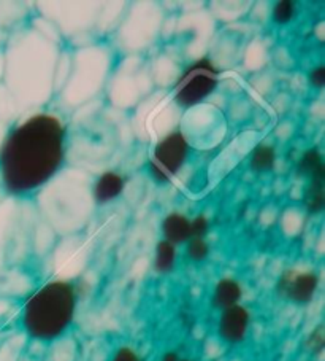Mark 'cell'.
I'll return each instance as SVG.
<instances>
[{"label": "cell", "mask_w": 325, "mask_h": 361, "mask_svg": "<svg viewBox=\"0 0 325 361\" xmlns=\"http://www.w3.org/2000/svg\"><path fill=\"white\" fill-rule=\"evenodd\" d=\"M68 133L64 120L39 110L11 124L0 145V178L8 197L30 201L64 171Z\"/></svg>", "instance_id": "1"}, {"label": "cell", "mask_w": 325, "mask_h": 361, "mask_svg": "<svg viewBox=\"0 0 325 361\" xmlns=\"http://www.w3.org/2000/svg\"><path fill=\"white\" fill-rule=\"evenodd\" d=\"M59 48L40 30H16L4 45L5 73L2 83L15 99L20 115L40 107L54 91Z\"/></svg>", "instance_id": "2"}, {"label": "cell", "mask_w": 325, "mask_h": 361, "mask_svg": "<svg viewBox=\"0 0 325 361\" xmlns=\"http://www.w3.org/2000/svg\"><path fill=\"white\" fill-rule=\"evenodd\" d=\"M78 306L79 288L73 280H48L30 291L18 309L21 333L40 344L59 341L77 320Z\"/></svg>", "instance_id": "3"}, {"label": "cell", "mask_w": 325, "mask_h": 361, "mask_svg": "<svg viewBox=\"0 0 325 361\" xmlns=\"http://www.w3.org/2000/svg\"><path fill=\"white\" fill-rule=\"evenodd\" d=\"M37 197L40 199L37 205L40 219L58 229L79 228L96 207L91 197V182L83 177V172L62 171Z\"/></svg>", "instance_id": "4"}, {"label": "cell", "mask_w": 325, "mask_h": 361, "mask_svg": "<svg viewBox=\"0 0 325 361\" xmlns=\"http://www.w3.org/2000/svg\"><path fill=\"white\" fill-rule=\"evenodd\" d=\"M39 212L23 199L7 197L0 204V295L10 288L11 261L27 240Z\"/></svg>", "instance_id": "5"}, {"label": "cell", "mask_w": 325, "mask_h": 361, "mask_svg": "<svg viewBox=\"0 0 325 361\" xmlns=\"http://www.w3.org/2000/svg\"><path fill=\"white\" fill-rule=\"evenodd\" d=\"M221 71L211 58L189 62L173 83V102L183 110H192L215 94L219 86Z\"/></svg>", "instance_id": "6"}, {"label": "cell", "mask_w": 325, "mask_h": 361, "mask_svg": "<svg viewBox=\"0 0 325 361\" xmlns=\"http://www.w3.org/2000/svg\"><path fill=\"white\" fill-rule=\"evenodd\" d=\"M106 68H108V58L100 48H84L75 54V58L70 59L64 82L68 101L83 102L86 99H91L102 86Z\"/></svg>", "instance_id": "7"}, {"label": "cell", "mask_w": 325, "mask_h": 361, "mask_svg": "<svg viewBox=\"0 0 325 361\" xmlns=\"http://www.w3.org/2000/svg\"><path fill=\"white\" fill-rule=\"evenodd\" d=\"M189 137L181 129H172L155 142L148 159V173L154 183L167 185L184 169L191 158Z\"/></svg>", "instance_id": "8"}, {"label": "cell", "mask_w": 325, "mask_h": 361, "mask_svg": "<svg viewBox=\"0 0 325 361\" xmlns=\"http://www.w3.org/2000/svg\"><path fill=\"white\" fill-rule=\"evenodd\" d=\"M319 288H321L319 272L314 269H298V267H289L283 271L274 285V291L281 300L298 307L308 306L314 301Z\"/></svg>", "instance_id": "9"}, {"label": "cell", "mask_w": 325, "mask_h": 361, "mask_svg": "<svg viewBox=\"0 0 325 361\" xmlns=\"http://www.w3.org/2000/svg\"><path fill=\"white\" fill-rule=\"evenodd\" d=\"M251 310L246 306L238 304V306L229 307L219 312V317H217V338L227 345H240L246 341L249 329H251Z\"/></svg>", "instance_id": "10"}, {"label": "cell", "mask_w": 325, "mask_h": 361, "mask_svg": "<svg viewBox=\"0 0 325 361\" xmlns=\"http://www.w3.org/2000/svg\"><path fill=\"white\" fill-rule=\"evenodd\" d=\"M126 190V178L116 171H103L91 182V197L96 207L117 201Z\"/></svg>", "instance_id": "11"}, {"label": "cell", "mask_w": 325, "mask_h": 361, "mask_svg": "<svg viewBox=\"0 0 325 361\" xmlns=\"http://www.w3.org/2000/svg\"><path fill=\"white\" fill-rule=\"evenodd\" d=\"M243 296H245V288L238 279L230 276L221 277L212 286L210 304L217 312H222V310L241 304Z\"/></svg>", "instance_id": "12"}, {"label": "cell", "mask_w": 325, "mask_h": 361, "mask_svg": "<svg viewBox=\"0 0 325 361\" xmlns=\"http://www.w3.org/2000/svg\"><path fill=\"white\" fill-rule=\"evenodd\" d=\"M160 234L174 247L184 245L191 239V219L181 212H168L160 221Z\"/></svg>", "instance_id": "13"}, {"label": "cell", "mask_w": 325, "mask_h": 361, "mask_svg": "<svg viewBox=\"0 0 325 361\" xmlns=\"http://www.w3.org/2000/svg\"><path fill=\"white\" fill-rule=\"evenodd\" d=\"M303 204L310 215H321L325 209V172L308 178L303 192Z\"/></svg>", "instance_id": "14"}, {"label": "cell", "mask_w": 325, "mask_h": 361, "mask_svg": "<svg viewBox=\"0 0 325 361\" xmlns=\"http://www.w3.org/2000/svg\"><path fill=\"white\" fill-rule=\"evenodd\" d=\"M178 266V247H174L170 242L164 239L158 240L154 247L153 267L154 272L159 276H170L177 271Z\"/></svg>", "instance_id": "15"}, {"label": "cell", "mask_w": 325, "mask_h": 361, "mask_svg": "<svg viewBox=\"0 0 325 361\" xmlns=\"http://www.w3.org/2000/svg\"><path fill=\"white\" fill-rule=\"evenodd\" d=\"M278 161L276 148L268 143H259L249 157V169L254 173H268L274 169Z\"/></svg>", "instance_id": "16"}, {"label": "cell", "mask_w": 325, "mask_h": 361, "mask_svg": "<svg viewBox=\"0 0 325 361\" xmlns=\"http://www.w3.org/2000/svg\"><path fill=\"white\" fill-rule=\"evenodd\" d=\"M297 176L303 178H311L319 173L325 172L322 152L317 147H311L302 153V157L297 161Z\"/></svg>", "instance_id": "17"}, {"label": "cell", "mask_w": 325, "mask_h": 361, "mask_svg": "<svg viewBox=\"0 0 325 361\" xmlns=\"http://www.w3.org/2000/svg\"><path fill=\"white\" fill-rule=\"evenodd\" d=\"M11 317L8 302L0 298V361H7L11 347V338L13 334L10 333Z\"/></svg>", "instance_id": "18"}, {"label": "cell", "mask_w": 325, "mask_h": 361, "mask_svg": "<svg viewBox=\"0 0 325 361\" xmlns=\"http://www.w3.org/2000/svg\"><path fill=\"white\" fill-rule=\"evenodd\" d=\"M20 120V110L4 83H0V121L11 126Z\"/></svg>", "instance_id": "19"}, {"label": "cell", "mask_w": 325, "mask_h": 361, "mask_svg": "<svg viewBox=\"0 0 325 361\" xmlns=\"http://www.w3.org/2000/svg\"><path fill=\"white\" fill-rule=\"evenodd\" d=\"M186 247V258L191 261L193 264H202L206 259L210 258L211 253V247L206 239H200V238H191L189 240L184 244Z\"/></svg>", "instance_id": "20"}, {"label": "cell", "mask_w": 325, "mask_h": 361, "mask_svg": "<svg viewBox=\"0 0 325 361\" xmlns=\"http://www.w3.org/2000/svg\"><path fill=\"white\" fill-rule=\"evenodd\" d=\"M297 15V5L292 0H279L272 7V21L276 26H287Z\"/></svg>", "instance_id": "21"}, {"label": "cell", "mask_w": 325, "mask_h": 361, "mask_svg": "<svg viewBox=\"0 0 325 361\" xmlns=\"http://www.w3.org/2000/svg\"><path fill=\"white\" fill-rule=\"evenodd\" d=\"M306 348L314 357H321L325 348V329L324 325H317L306 338Z\"/></svg>", "instance_id": "22"}, {"label": "cell", "mask_w": 325, "mask_h": 361, "mask_svg": "<svg viewBox=\"0 0 325 361\" xmlns=\"http://www.w3.org/2000/svg\"><path fill=\"white\" fill-rule=\"evenodd\" d=\"M210 219L203 214L196 215L191 219V238H200L206 239L210 233Z\"/></svg>", "instance_id": "23"}, {"label": "cell", "mask_w": 325, "mask_h": 361, "mask_svg": "<svg viewBox=\"0 0 325 361\" xmlns=\"http://www.w3.org/2000/svg\"><path fill=\"white\" fill-rule=\"evenodd\" d=\"M110 361H143V357L134 347L120 345L111 355Z\"/></svg>", "instance_id": "24"}, {"label": "cell", "mask_w": 325, "mask_h": 361, "mask_svg": "<svg viewBox=\"0 0 325 361\" xmlns=\"http://www.w3.org/2000/svg\"><path fill=\"white\" fill-rule=\"evenodd\" d=\"M308 83H310L311 88H314L317 91L324 90V86H325V67H324V64H317L312 68H310Z\"/></svg>", "instance_id": "25"}, {"label": "cell", "mask_w": 325, "mask_h": 361, "mask_svg": "<svg viewBox=\"0 0 325 361\" xmlns=\"http://www.w3.org/2000/svg\"><path fill=\"white\" fill-rule=\"evenodd\" d=\"M179 353L177 350H167L164 355H162L159 361H178Z\"/></svg>", "instance_id": "26"}, {"label": "cell", "mask_w": 325, "mask_h": 361, "mask_svg": "<svg viewBox=\"0 0 325 361\" xmlns=\"http://www.w3.org/2000/svg\"><path fill=\"white\" fill-rule=\"evenodd\" d=\"M4 73H5V56H4V47L0 48V83L4 80Z\"/></svg>", "instance_id": "27"}, {"label": "cell", "mask_w": 325, "mask_h": 361, "mask_svg": "<svg viewBox=\"0 0 325 361\" xmlns=\"http://www.w3.org/2000/svg\"><path fill=\"white\" fill-rule=\"evenodd\" d=\"M10 126H7L4 121H0V145H2V142L5 139V135H7Z\"/></svg>", "instance_id": "28"}, {"label": "cell", "mask_w": 325, "mask_h": 361, "mask_svg": "<svg viewBox=\"0 0 325 361\" xmlns=\"http://www.w3.org/2000/svg\"><path fill=\"white\" fill-rule=\"evenodd\" d=\"M8 196H7V192H5V190H4V185H2V178H0V204H2L5 199H7Z\"/></svg>", "instance_id": "29"}, {"label": "cell", "mask_w": 325, "mask_h": 361, "mask_svg": "<svg viewBox=\"0 0 325 361\" xmlns=\"http://www.w3.org/2000/svg\"><path fill=\"white\" fill-rule=\"evenodd\" d=\"M178 361H193L192 358H187V357H179Z\"/></svg>", "instance_id": "30"}]
</instances>
